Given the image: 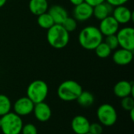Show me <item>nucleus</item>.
I'll list each match as a JSON object with an SVG mask.
<instances>
[{
  "label": "nucleus",
  "instance_id": "28",
  "mask_svg": "<svg viewBox=\"0 0 134 134\" xmlns=\"http://www.w3.org/2000/svg\"><path fill=\"white\" fill-rule=\"evenodd\" d=\"M130 0H105L106 2L112 5L113 7L119 6V5H125L126 2H128Z\"/></svg>",
  "mask_w": 134,
  "mask_h": 134
},
{
  "label": "nucleus",
  "instance_id": "13",
  "mask_svg": "<svg viewBox=\"0 0 134 134\" xmlns=\"http://www.w3.org/2000/svg\"><path fill=\"white\" fill-rule=\"evenodd\" d=\"M133 58V51L125 49L122 48L117 49L113 55L112 60L114 63L120 66H125L130 64Z\"/></svg>",
  "mask_w": 134,
  "mask_h": 134
},
{
  "label": "nucleus",
  "instance_id": "12",
  "mask_svg": "<svg viewBox=\"0 0 134 134\" xmlns=\"http://www.w3.org/2000/svg\"><path fill=\"white\" fill-rule=\"evenodd\" d=\"M113 91L115 95L121 99L128 96L134 97L133 83L126 80L119 81L115 85Z\"/></svg>",
  "mask_w": 134,
  "mask_h": 134
},
{
  "label": "nucleus",
  "instance_id": "2",
  "mask_svg": "<svg viewBox=\"0 0 134 134\" xmlns=\"http://www.w3.org/2000/svg\"><path fill=\"white\" fill-rule=\"evenodd\" d=\"M46 39L50 46L54 49L66 47L70 40V35L61 24H53L47 30Z\"/></svg>",
  "mask_w": 134,
  "mask_h": 134
},
{
  "label": "nucleus",
  "instance_id": "30",
  "mask_svg": "<svg viewBox=\"0 0 134 134\" xmlns=\"http://www.w3.org/2000/svg\"><path fill=\"white\" fill-rule=\"evenodd\" d=\"M69 2L75 6V5H78L81 3H82L84 2V0H69Z\"/></svg>",
  "mask_w": 134,
  "mask_h": 134
},
{
  "label": "nucleus",
  "instance_id": "23",
  "mask_svg": "<svg viewBox=\"0 0 134 134\" xmlns=\"http://www.w3.org/2000/svg\"><path fill=\"white\" fill-rule=\"evenodd\" d=\"M68 32H72L77 28V20L74 17L68 16L61 24Z\"/></svg>",
  "mask_w": 134,
  "mask_h": 134
},
{
  "label": "nucleus",
  "instance_id": "34",
  "mask_svg": "<svg viewBox=\"0 0 134 134\" xmlns=\"http://www.w3.org/2000/svg\"><path fill=\"white\" fill-rule=\"evenodd\" d=\"M86 134H91V133H86Z\"/></svg>",
  "mask_w": 134,
  "mask_h": 134
},
{
  "label": "nucleus",
  "instance_id": "6",
  "mask_svg": "<svg viewBox=\"0 0 134 134\" xmlns=\"http://www.w3.org/2000/svg\"><path fill=\"white\" fill-rule=\"evenodd\" d=\"M97 116L100 123L105 126H111L115 125L118 119L116 110L109 104H101L97 111Z\"/></svg>",
  "mask_w": 134,
  "mask_h": 134
},
{
  "label": "nucleus",
  "instance_id": "7",
  "mask_svg": "<svg viewBox=\"0 0 134 134\" xmlns=\"http://www.w3.org/2000/svg\"><path fill=\"white\" fill-rule=\"evenodd\" d=\"M119 46L130 51L134 50V29L132 27H124L119 29L115 34Z\"/></svg>",
  "mask_w": 134,
  "mask_h": 134
},
{
  "label": "nucleus",
  "instance_id": "11",
  "mask_svg": "<svg viewBox=\"0 0 134 134\" xmlns=\"http://www.w3.org/2000/svg\"><path fill=\"white\" fill-rule=\"evenodd\" d=\"M93 7L90 4L83 2L75 5L73 9V17L77 21H86L93 16Z\"/></svg>",
  "mask_w": 134,
  "mask_h": 134
},
{
  "label": "nucleus",
  "instance_id": "18",
  "mask_svg": "<svg viewBox=\"0 0 134 134\" xmlns=\"http://www.w3.org/2000/svg\"><path fill=\"white\" fill-rule=\"evenodd\" d=\"M28 6L32 14L38 16L48 11L49 3L47 0H30Z\"/></svg>",
  "mask_w": 134,
  "mask_h": 134
},
{
  "label": "nucleus",
  "instance_id": "27",
  "mask_svg": "<svg viewBox=\"0 0 134 134\" xmlns=\"http://www.w3.org/2000/svg\"><path fill=\"white\" fill-rule=\"evenodd\" d=\"M22 134H38V130L36 126L34 124L28 123L23 126L21 130Z\"/></svg>",
  "mask_w": 134,
  "mask_h": 134
},
{
  "label": "nucleus",
  "instance_id": "17",
  "mask_svg": "<svg viewBox=\"0 0 134 134\" xmlns=\"http://www.w3.org/2000/svg\"><path fill=\"white\" fill-rule=\"evenodd\" d=\"M113 9H114V7L112 5H111L110 4H108L106 2H104L102 3H100V4L93 6V16L96 19L101 20L104 19L105 17L111 15Z\"/></svg>",
  "mask_w": 134,
  "mask_h": 134
},
{
  "label": "nucleus",
  "instance_id": "25",
  "mask_svg": "<svg viewBox=\"0 0 134 134\" xmlns=\"http://www.w3.org/2000/svg\"><path fill=\"white\" fill-rule=\"evenodd\" d=\"M104 42L109 46L111 50H115L119 47V42L116 37V35H111L108 36H105Z\"/></svg>",
  "mask_w": 134,
  "mask_h": 134
},
{
  "label": "nucleus",
  "instance_id": "10",
  "mask_svg": "<svg viewBox=\"0 0 134 134\" xmlns=\"http://www.w3.org/2000/svg\"><path fill=\"white\" fill-rule=\"evenodd\" d=\"M111 16L119 24H126L133 20V13L125 5L115 6L113 9Z\"/></svg>",
  "mask_w": 134,
  "mask_h": 134
},
{
  "label": "nucleus",
  "instance_id": "31",
  "mask_svg": "<svg viewBox=\"0 0 134 134\" xmlns=\"http://www.w3.org/2000/svg\"><path fill=\"white\" fill-rule=\"evenodd\" d=\"M130 118H131V120H132V121H134V109L130 111Z\"/></svg>",
  "mask_w": 134,
  "mask_h": 134
},
{
  "label": "nucleus",
  "instance_id": "29",
  "mask_svg": "<svg viewBox=\"0 0 134 134\" xmlns=\"http://www.w3.org/2000/svg\"><path fill=\"white\" fill-rule=\"evenodd\" d=\"M84 2H86V3L90 4V5H92L93 7L100 4V3H102L104 2H105V0H84Z\"/></svg>",
  "mask_w": 134,
  "mask_h": 134
},
{
  "label": "nucleus",
  "instance_id": "4",
  "mask_svg": "<svg viewBox=\"0 0 134 134\" xmlns=\"http://www.w3.org/2000/svg\"><path fill=\"white\" fill-rule=\"evenodd\" d=\"M20 116L14 112H9L1 117V130L3 134H20L23 127Z\"/></svg>",
  "mask_w": 134,
  "mask_h": 134
},
{
  "label": "nucleus",
  "instance_id": "3",
  "mask_svg": "<svg viewBox=\"0 0 134 134\" xmlns=\"http://www.w3.org/2000/svg\"><path fill=\"white\" fill-rule=\"evenodd\" d=\"M82 88L79 83L74 80H66L57 88V95L64 101L76 100L82 93Z\"/></svg>",
  "mask_w": 134,
  "mask_h": 134
},
{
  "label": "nucleus",
  "instance_id": "15",
  "mask_svg": "<svg viewBox=\"0 0 134 134\" xmlns=\"http://www.w3.org/2000/svg\"><path fill=\"white\" fill-rule=\"evenodd\" d=\"M90 122L83 115H76L73 118L71 126L75 134H86L89 133Z\"/></svg>",
  "mask_w": 134,
  "mask_h": 134
},
{
  "label": "nucleus",
  "instance_id": "20",
  "mask_svg": "<svg viewBox=\"0 0 134 134\" xmlns=\"http://www.w3.org/2000/svg\"><path fill=\"white\" fill-rule=\"evenodd\" d=\"M37 23L38 25L46 30H48L49 28H50L54 24L53 20L52 18V16L49 15V13L48 12L44 13L42 14H40L38 16H37Z\"/></svg>",
  "mask_w": 134,
  "mask_h": 134
},
{
  "label": "nucleus",
  "instance_id": "14",
  "mask_svg": "<svg viewBox=\"0 0 134 134\" xmlns=\"http://www.w3.org/2000/svg\"><path fill=\"white\" fill-rule=\"evenodd\" d=\"M33 112L37 120L42 122H47L52 115V111L50 107L44 101L35 104Z\"/></svg>",
  "mask_w": 134,
  "mask_h": 134
},
{
  "label": "nucleus",
  "instance_id": "19",
  "mask_svg": "<svg viewBox=\"0 0 134 134\" xmlns=\"http://www.w3.org/2000/svg\"><path fill=\"white\" fill-rule=\"evenodd\" d=\"M78 104L82 107H90L94 103V97L89 91H82L78 98L76 99Z\"/></svg>",
  "mask_w": 134,
  "mask_h": 134
},
{
  "label": "nucleus",
  "instance_id": "8",
  "mask_svg": "<svg viewBox=\"0 0 134 134\" xmlns=\"http://www.w3.org/2000/svg\"><path fill=\"white\" fill-rule=\"evenodd\" d=\"M35 104L27 97H23L16 100L13 104L14 113L19 116H26L33 112Z\"/></svg>",
  "mask_w": 134,
  "mask_h": 134
},
{
  "label": "nucleus",
  "instance_id": "16",
  "mask_svg": "<svg viewBox=\"0 0 134 134\" xmlns=\"http://www.w3.org/2000/svg\"><path fill=\"white\" fill-rule=\"evenodd\" d=\"M47 12L52 16L53 22L56 24H62V23L68 16L66 9L60 5H53L50 6Z\"/></svg>",
  "mask_w": 134,
  "mask_h": 134
},
{
  "label": "nucleus",
  "instance_id": "22",
  "mask_svg": "<svg viewBox=\"0 0 134 134\" xmlns=\"http://www.w3.org/2000/svg\"><path fill=\"white\" fill-rule=\"evenodd\" d=\"M11 107L12 104L9 98L4 94H0V116L2 117L10 112Z\"/></svg>",
  "mask_w": 134,
  "mask_h": 134
},
{
  "label": "nucleus",
  "instance_id": "21",
  "mask_svg": "<svg viewBox=\"0 0 134 134\" xmlns=\"http://www.w3.org/2000/svg\"><path fill=\"white\" fill-rule=\"evenodd\" d=\"M95 53L97 56L100 58L104 59L108 58L111 54V49L109 48V46L103 41L100 42L96 48H95Z\"/></svg>",
  "mask_w": 134,
  "mask_h": 134
},
{
  "label": "nucleus",
  "instance_id": "9",
  "mask_svg": "<svg viewBox=\"0 0 134 134\" xmlns=\"http://www.w3.org/2000/svg\"><path fill=\"white\" fill-rule=\"evenodd\" d=\"M100 21V22L98 28L103 36L115 35L119 29V24L111 15L105 17Z\"/></svg>",
  "mask_w": 134,
  "mask_h": 134
},
{
  "label": "nucleus",
  "instance_id": "32",
  "mask_svg": "<svg viewBox=\"0 0 134 134\" xmlns=\"http://www.w3.org/2000/svg\"><path fill=\"white\" fill-rule=\"evenodd\" d=\"M6 1H7V0H0V8H2V6L5 5Z\"/></svg>",
  "mask_w": 134,
  "mask_h": 134
},
{
  "label": "nucleus",
  "instance_id": "24",
  "mask_svg": "<svg viewBox=\"0 0 134 134\" xmlns=\"http://www.w3.org/2000/svg\"><path fill=\"white\" fill-rule=\"evenodd\" d=\"M121 106L126 111H130L133 110L134 109V98L131 96H128L122 98Z\"/></svg>",
  "mask_w": 134,
  "mask_h": 134
},
{
  "label": "nucleus",
  "instance_id": "5",
  "mask_svg": "<svg viewBox=\"0 0 134 134\" xmlns=\"http://www.w3.org/2000/svg\"><path fill=\"white\" fill-rule=\"evenodd\" d=\"M48 93V85L46 82L39 79L31 82L27 89V97L34 104L43 102L47 97Z\"/></svg>",
  "mask_w": 134,
  "mask_h": 134
},
{
  "label": "nucleus",
  "instance_id": "33",
  "mask_svg": "<svg viewBox=\"0 0 134 134\" xmlns=\"http://www.w3.org/2000/svg\"><path fill=\"white\" fill-rule=\"evenodd\" d=\"M0 128H1V118H0Z\"/></svg>",
  "mask_w": 134,
  "mask_h": 134
},
{
  "label": "nucleus",
  "instance_id": "26",
  "mask_svg": "<svg viewBox=\"0 0 134 134\" xmlns=\"http://www.w3.org/2000/svg\"><path fill=\"white\" fill-rule=\"evenodd\" d=\"M104 131L103 126L98 122H93L90 125L89 133L91 134H102Z\"/></svg>",
  "mask_w": 134,
  "mask_h": 134
},
{
  "label": "nucleus",
  "instance_id": "1",
  "mask_svg": "<svg viewBox=\"0 0 134 134\" xmlns=\"http://www.w3.org/2000/svg\"><path fill=\"white\" fill-rule=\"evenodd\" d=\"M103 37L98 27L95 26H87L80 31L78 38L82 48L87 50H94L95 48L103 42Z\"/></svg>",
  "mask_w": 134,
  "mask_h": 134
}]
</instances>
